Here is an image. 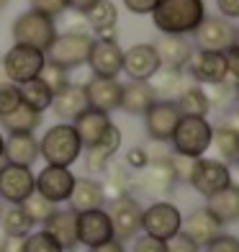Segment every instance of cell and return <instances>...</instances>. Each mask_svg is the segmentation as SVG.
<instances>
[{
  "label": "cell",
  "instance_id": "f6af8a7d",
  "mask_svg": "<svg viewBox=\"0 0 239 252\" xmlns=\"http://www.w3.org/2000/svg\"><path fill=\"white\" fill-rule=\"evenodd\" d=\"M165 245H167V252H201V247L193 242L185 232H178L175 237H170Z\"/></svg>",
  "mask_w": 239,
  "mask_h": 252
},
{
  "label": "cell",
  "instance_id": "c3c4849f",
  "mask_svg": "<svg viewBox=\"0 0 239 252\" xmlns=\"http://www.w3.org/2000/svg\"><path fill=\"white\" fill-rule=\"evenodd\" d=\"M121 3L134 16H152V10L157 8L159 0H121Z\"/></svg>",
  "mask_w": 239,
  "mask_h": 252
},
{
  "label": "cell",
  "instance_id": "5b68a950",
  "mask_svg": "<svg viewBox=\"0 0 239 252\" xmlns=\"http://www.w3.org/2000/svg\"><path fill=\"white\" fill-rule=\"evenodd\" d=\"M57 24L54 18L41 16L36 10H24L18 13L13 26H10V36H13V44H24V47H33L47 54V49L52 47V41L57 39Z\"/></svg>",
  "mask_w": 239,
  "mask_h": 252
},
{
  "label": "cell",
  "instance_id": "7402d4cb",
  "mask_svg": "<svg viewBox=\"0 0 239 252\" xmlns=\"http://www.w3.org/2000/svg\"><path fill=\"white\" fill-rule=\"evenodd\" d=\"M85 24L95 39H116V26H119V8L113 0H98V3L83 13Z\"/></svg>",
  "mask_w": 239,
  "mask_h": 252
},
{
  "label": "cell",
  "instance_id": "f1b7e54d",
  "mask_svg": "<svg viewBox=\"0 0 239 252\" xmlns=\"http://www.w3.org/2000/svg\"><path fill=\"white\" fill-rule=\"evenodd\" d=\"M85 108H88L85 88L77 85V83H70L64 90L54 93V98H52V111H54L62 121H75Z\"/></svg>",
  "mask_w": 239,
  "mask_h": 252
},
{
  "label": "cell",
  "instance_id": "836d02e7",
  "mask_svg": "<svg viewBox=\"0 0 239 252\" xmlns=\"http://www.w3.org/2000/svg\"><path fill=\"white\" fill-rule=\"evenodd\" d=\"M18 90H21V103H24V106L39 111V113H44L47 108H52L54 93L47 88V83H44V80L33 77V80H29V83L18 85Z\"/></svg>",
  "mask_w": 239,
  "mask_h": 252
},
{
  "label": "cell",
  "instance_id": "6f0895ef",
  "mask_svg": "<svg viewBox=\"0 0 239 252\" xmlns=\"http://www.w3.org/2000/svg\"><path fill=\"white\" fill-rule=\"evenodd\" d=\"M234 44L239 47V26H234Z\"/></svg>",
  "mask_w": 239,
  "mask_h": 252
},
{
  "label": "cell",
  "instance_id": "60d3db41",
  "mask_svg": "<svg viewBox=\"0 0 239 252\" xmlns=\"http://www.w3.org/2000/svg\"><path fill=\"white\" fill-rule=\"evenodd\" d=\"M21 106V90L18 85L0 80V116H8L10 111H16Z\"/></svg>",
  "mask_w": 239,
  "mask_h": 252
},
{
  "label": "cell",
  "instance_id": "30bf717a",
  "mask_svg": "<svg viewBox=\"0 0 239 252\" xmlns=\"http://www.w3.org/2000/svg\"><path fill=\"white\" fill-rule=\"evenodd\" d=\"M170 157L149 159L147 167L134 173V188H139L142 193H149V196H167L178 183V175H175V167H173V159Z\"/></svg>",
  "mask_w": 239,
  "mask_h": 252
},
{
  "label": "cell",
  "instance_id": "f907efd6",
  "mask_svg": "<svg viewBox=\"0 0 239 252\" xmlns=\"http://www.w3.org/2000/svg\"><path fill=\"white\" fill-rule=\"evenodd\" d=\"M216 10L226 21H239V0H216Z\"/></svg>",
  "mask_w": 239,
  "mask_h": 252
},
{
  "label": "cell",
  "instance_id": "4dcf8cb0",
  "mask_svg": "<svg viewBox=\"0 0 239 252\" xmlns=\"http://www.w3.org/2000/svg\"><path fill=\"white\" fill-rule=\"evenodd\" d=\"M157 98L162 100H175L183 90L190 85V80L185 75V70H170V67H159L157 75L149 80Z\"/></svg>",
  "mask_w": 239,
  "mask_h": 252
},
{
  "label": "cell",
  "instance_id": "ee69618b",
  "mask_svg": "<svg viewBox=\"0 0 239 252\" xmlns=\"http://www.w3.org/2000/svg\"><path fill=\"white\" fill-rule=\"evenodd\" d=\"M206 247V252H239V237L234 234H216L209 245H203Z\"/></svg>",
  "mask_w": 239,
  "mask_h": 252
},
{
  "label": "cell",
  "instance_id": "9f6ffc18",
  "mask_svg": "<svg viewBox=\"0 0 239 252\" xmlns=\"http://www.w3.org/2000/svg\"><path fill=\"white\" fill-rule=\"evenodd\" d=\"M3 150H5V136H3V129H0V159H3Z\"/></svg>",
  "mask_w": 239,
  "mask_h": 252
},
{
  "label": "cell",
  "instance_id": "9a60e30c",
  "mask_svg": "<svg viewBox=\"0 0 239 252\" xmlns=\"http://www.w3.org/2000/svg\"><path fill=\"white\" fill-rule=\"evenodd\" d=\"M193 44H196V49L226 52L234 44V24L221 16H206L201 26L193 31Z\"/></svg>",
  "mask_w": 239,
  "mask_h": 252
},
{
  "label": "cell",
  "instance_id": "ab89813d",
  "mask_svg": "<svg viewBox=\"0 0 239 252\" xmlns=\"http://www.w3.org/2000/svg\"><path fill=\"white\" fill-rule=\"evenodd\" d=\"M24 252H64V250L57 245L54 239L44 232V229H39V232H31V234L26 237Z\"/></svg>",
  "mask_w": 239,
  "mask_h": 252
},
{
  "label": "cell",
  "instance_id": "7c38bea8",
  "mask_svg": "<svg viewBox=\"0 0 239 252\" xmlns=\"http://www.w3.org/2000/svg\"><path fill=\"white\" fill-rule=\"evenodd\" d=\"M33 190H36V175L31 167L10 162L0 167V198L5 203H24Z\"/></svg>",
  "mask_w": 239,
  "mask_h": 252
},
{
  "label": "cell",
  "instance_id": "f546056e",
  "mask_svg": "<svg viewBox=\"0 0 239 252\" xmlns=\"http://www.w3.org/2000/svg\"><path fill=\"white\" fill-rule=\"evenodd\" d=\"M206 209L221 221V226L237 224L239 221V183H229L216 196L206 198Z\"/></svg>",
  "mask_w": 239,
  "mask_h": 252
},
{
  "label": "cell",
  "instance_id": "4fadbf2b",
  "mask_svg": "<svg viewBox=\"0 0 239 252\" xmlns=\"http://www.w3.org/2000/svg\"><path fill=\"white\" fill-rule=\"evenodd\" d=\"M75 173L70 167H60V165H44V170L36 175V193L52 201L54 206L67 203L75 188Z\"/></svg>",
  "mask_w": 239,
  "mask_h": 252
},
{
  "label": "cell",
  "instance_id": "ffe728a7",
  "mask_svg": "<svg viewBox=\"0 0 239 252\" xmlns=\"http://www.w3.org/2000/svg\"><path fill=\"white\" fill-rule=\"evenodd\" d=\"M121 129L116 124H111L108 126V131L103 134V139L98 142V147L93 144V147H85L83 150V157L85 159V170L88 173H103L106 170V165L111 162L113 157H116V152L121 150Z\"/></svg>",
  "mask_w": 239,
  "mask_h": 252
},
{
  "label": "cell",
  "instance_id": "5bb4252c",
  "mask_svg": "<svg viewBox=\"0 0 239 252\" xmlns=\"http://www.w3.org/2000/svg\"><path fill=\"white\" fill-rule=\"evenodd\" d=\"M185 75L196 80V85H216L226 77V57L224 52H209V49H193L190 60L185 64Z\"/></svg>",
  "mask_w": 239,
  "mask_h": 252
},
{
  "label": "cell",
  "instance_id": "6da1fadb",
  "mask_svg": "<svg viewBox=\"0 0 239 252\" xmlns=\"http://www.w3.org/2000/svg\"><path fill=\"white\" fill-rule=\"evenodd\" d=\"M206 18L203 0H159L152 10V24L165 36H193Z\"/></svg>",
  "mask_w": 239,
  "mask_h": 252
},
{
  "label": "cell",
  "instance_id": "91938a15",
  "mask_svg": "<svg viewBox=\"0 0 239 252\" xmlns=\"http://www.w3.org/2000/svg\"><path fill=\"white\" fill-rule=\"evenodd\" d=\"M8 3H10V0H0V10H3V8H5Z\"/></svg>",
  "mask_w": 239,
  "mask_h": 252
},
{
  "label": "cell",
  "instance_id": "7dc6e473",
  "mask_svg": "<svg viewBox=\"0 0 239 252\" xmlns=\"http://www.w3.org/2000/svg\"><path fill=\"white\" fill-rule=\"evenodd\" d=\"M134 252H167V245L157 237L142 234V237L134 239Z\"/></svg>",
  "mask_w": 239,
  "mask_h": 252
},
{
  "label": "cell",
  "instance_id": "d590c367",
  "mask_svg": "<svg viewBox=\"0 0 239 252\" xmlns=\"http://www.w3.org/2000/svg\"><path fill=\"white\" fill-rule=\"evenodd\" d=\"M0 229L10 237H29L33 221L26 216V211L21 209V203H8V209L0 211Z\"/></svg>",
  "mask_w": 239,
  "mask_h": 252
},
{
  "label": "cell",
  "instance_id": "8fae6325",
  "mask_svg": "<svg viewBox=\"0 0 239 252\" xmlns=\"http://www.w3.org/2000/svg\"><path fill=\"white\" fill-rule=\"evenodd\" d=\"M142 116H144V131L149 136V142H165V144H170V136H173L175 126L183 119L175 100H162V98H157Z\"/></svg>",
  "mask_w": 239,
  "mask_h": 252
},
{
  "label": "cell",
  "instance_id": "74e56055",
  "mask_svg": "<svg viewBox=\"0 0 239 252\" xmlns=\"http://www.w3.org/2000/svg\"><path fill=\"white\" fill-rule=\"evenodd\" d=\"M21 209L26 211V216H29V219L33 221V226H36V224H44V221L49 219V216H52V211L57 209V206H54L52 201H47L44 196H39L36 190H33L31 196H29L24 203H21Z\"/></svg>",
  "mask_w": 239,
  "mask_h": 252
},
{
  "label": "cell",
  "instance_id": "ba28073f",
  "mask_svg": "<svg viewBox=\"0 0 239 252\" xmlns=\"http://www.w3.org/2000/svg\"><path fill=\"white\" fill-rule=\"evenodd\" d=\"M188 183L201 193L203 198H211V196H216V193L224 190L232 183V170H229L226 162H221V159L198 157L196 162H193Z\"/></svg>",
  "mask_w": 239,
  "mask_h": 252
},
{
  "label": "cell",
  "instance_id": "8d00e7d4",
  "mask_svg": "<svg viewBox=\"0 0 239 252\" xmlns=\"http://www.w3.org/2000/svg\"><path fill=\"white\" fill-rule=\"evenodd\" d=\"M211 147L216 152H219V159L221 162H237V157H239V134L234 129H229V126H213V142Z\"/></svg>",
  "mask_w": 239,
  "mask_h": 252
},
{
  "label": "cell",
  "instance_id": "816d5d0a",
  "mask_svg": "<svg viewBox=\"0 0 239 252\" xmlns=\"http://www.w3.org/2000/svg\"><path fill=\"white\" fill-rule=\"evenodd\" d=\"M24 242H26V237H10V234H5L3 245H0V252H24Z\"/></svg>",
  "mask_w": 239,
  "mask_h": 252
},
{
  "label": "cell",
  "instance_id": "d6a6232c",
  "mask_svg": "<svg viewBox=\"0 0 239 252\" xmlns=\"http://www.w3.org/2000/svg\"><path fill=\"white\" fill-rule=\"evenodd\" d=\"M175 106L180 111V116H203L206 119L209 111H211L206 90H203L201 85H196V83H190L183 93L175 98Z\"/></svg>",
  "mask_w": 239,
  "mask_h": 252
},
{
  "label": "cell",
  "instance_id": "680465c9",
  "mask_svg": "<svg viewBox=\"0 0 239 252\" xmlns=\"http://www.w3.org/2000/svg\"><path fill=\"white\" fill-rule=\"evenodd\" d=\"M234 100L239 103V83H234Z\"/></svg>",
  "mask_w": 239,
  "mask_h": 252
},
{
  "label": "cell",
  "instance_id": "484cf974",
  "mask_svg": "<svg viewBox=\"0 0 239 252\" xmlns=\"http://www.w3.org/2000/svg\"><path fill=\"white\" fill-rule=\"evenodd\" d=\"M154 49L159 57V64L170 67V70H185V64L193 54V44L188 41V36H159L154 41Z\"/></svg>",
  "mask_w": 239,
  "mask_h": 252
},
{
  "label": "cell",
  "instance_id": "d6986e66",
  "mask_svg": "<svg viewBox=\"0 0 239 252\" xmlns=\"http://www.w3.org/2000/svg\"><path fill=\"white\" fill-rule=\"evenodd\" d=\"M159 57L154 44H134L123 49V72L131 80H152L159 70Z\"/></svg>",
  "mask_w": 239,
  "mask_h": 252
},
{
  "label": "cell",
  "instance_id": "db71d44e",
  "mask_svg": "<svg viewBox=\"0 0 239 252\" xmlns=\"http://www.w3.org/2000/svg\"><path fill=\"white\" fill-rule=\"evenodd\" d=\"M98 3V0H67V5H70V10H75V13H80L83 16L85 10H90Z\"/></svg>",
  "mask_w": 239,
  "mask_h": 252
},
{
  "label": "cell",
  "instance_id": "b9f144b4",
  "mask_svg": "<svg viewBox=\"0 0 239 252\" xmlns=\"http://www.w3.org/2000/svg\"><path fill=\"white\" fill-rule=\"evenodd\" d=\"M206 98H209V106H211V108H216V106H226V103L234 98V83H232V80H224V83L209 85Z\"/></svg>",
  "mask_w": 239,
  "mask_h": 252
},
{
  "label": "cell",
  "instance_id": "d4e9b609",
  "mask_svg": "<svg viewBox=\"0 0 239 252\" xmlns=\"http://www.w3.org/2000/svg\"><path fill=\"white\" fill-rule=\"evenodd\" d=\"M75 126V131L80 136V142H83V150L85 147H93L103 139V134L108 131V126L113 124L111 121V113H103V111H95V108H85L75 121H70Z\"/></svg>",
  "mask_w": 239,
  "mask_h": 252
},
{
  "label": "cell",
  "instance_id": "1f68e13d",
  "mask_svg": "<svg viewBox=\"0 0 239 252\" xmlns=\"http://www.w3.org/2000/svg\"><path fill=\"white\" fill-rule=\"evenodd\" d=\"M103 190H106V201L111 198H119V196H126V193L134 188V170H129L123 162H116V159H111L103 170Z\"/></svg>",
  "mask_w": 239,
  "mask_h": 252
},
{
  "label": "cell",
  "instance_id": "11a10c76",
  "mask_svg": "<svg viewBox=\"0 0 239 252\" xmlns=\"http://www.w3.org/2000/svg\"><path fill=\"white\" fill-rule=\"evenodd\" d=\"M221 124H224V126H229V129H234V131L239 134V111H232V113H226Z\"/></svg>",
  "mask_w": 239,
  "mask_h": 252
},
{
  "label": "cell",
  "instance_id": "603a6c76",
  "mask_svg": "<svg viewBox=\"0 0 239 252\" xmlns=\"http://www.w3.org/2000/svg\"><path fill=\"white\" fill-rule=\"evenodd\" d=\"M221 221L216 219V216L206 209V206H201V209L190 211L188 216H183V226H180V232H185L193 242L198 247L209 245L216 234H221Z\"/></svg>",
  "mask_w": 239,
  "mask_h": 252
},
{
  "label": "cell",
  "instance_id": "681fc988",
  "mask_svg": "<svg viewBox=\"0 0 239 252\" xmlns=\"http://www.w3.org/2000/svg\"><path fill=\"white\" fill-rule=\"evenodd\" d=\"M224 57H226V77H229L232 83H239V47L232 44V47L224 52Z\"/></svg>",
  "mask_w": 239,
  "mask_h": 252
},
{
  "label": "cell",
  "instance_id": "4316f807",
  "mask_svg": "<svg viewBox=\"0 0 239 252\" xmlns=\"http://www.w3.org/2000/svg\"><path fill=\"white\" fill-rule=\"evenodd\" d=\"M70 209L83 214L90 209H103L106 206V190H103V183L95 180V178H75V188H72V196H70Z\"/></svg>",
  "mask_w": 239,
  "mask_h": 252
},
{
  "label": "cell",
  "instance_id": "9c48e42d",
  "mask_svg": "<svg viewBox=\"0 0 239 252\" xmlns=\"http://www.w3.org/2000/svg\"><path fill=\"white\" fill-rule=\"evenodd\" d=\"M142 203L136 201L134 196H119L108 203V219H111V226H113V237L126 242V239H134L136 234L142 232Z\"/></svg>",
  "mask_w": 239,
  "mask_h": 252
},
{
  "label": "cell",
  "instance_id": "f5cc1de1",
  "mask_svg": "<svg viewBox=\"0 0 239 252\" xmlns=\"http://www.w3.org/2000/svg\"><path fill=\"white\" fill-rule=\"evenodd\" d=\"M88 252H126L123 250V242L121 239H108V242H100V245H95V247H90Z\"/></svg>",
  "mask_w": 239,
  "mask_h": 252
},
{
  "label": "cell",
  "instance_id": "8992f818",
  "mask_svg": "<svg viewBox=\"0 0 239 252\" xmlns=\"http://www.w3.org/2000/svg\"><path fill=\"white\" fill-rule=\"evenodd\" d=\"M44 62H47V54L33 49V47H24V44H13L0 60V72L8 83L13 85H24L29 80L39 77Z\"/></svg>",
  "mask_w": 239,
  "mask_h": 252
},
{
  "label": "cell",
  "instance_id": "277c9868",
  "mask_svg": "<svg viewBox=\"0 0 239 252\" xmlns=\"http://www.w3.org/2000/svg\"><path fill=\"white\" fill-rule=\"evenodd\" d=\"M93 39L95 36L88 29H67L62 33H57V39L47 49V62H54V64L64 67V70L83 67V64H88Z\"/></svg>",
  "mask_w": 239,
  "mask_h": 252
},
{
  "label": "cell",
  "instance_id": "7a4b0ae2",
  "mask_svg": "<svg viewBox=\"0 0 239 252\" xmlns=\"http://www.w3.org/2000/svg\"><path fill=\"white\" fill-rule=\"evenodd\" d=\"M80 155H83V142L70 121L49 126L44 136L39 139V157H44L47 165H60V167H72Z\"/></svg>",
  "mask_w": 239,
  "mask_h": 252
},
{
  "label": "cell",
  "instance_id": "cb8c5ba5",
  "mask_svg": "<svg viewBox=\"0 0 239 252\" xmlns=\"http://www.w3.org/2000/svg\"><path fill=\"white\" fill-rule=\"evenodd\" d=\"M3 159L10 165H24L31 167L39 159V139L33 136V131H16L5 136V150Z\"/></svg>",
  "mask_w": 239,
  "mask_h": 252
},
{
  "label": "cell",
  "instance_id": "e575fe53",
  "mask_svg": "<svg viewBox=\"0 0 239 252\" xmlns=\"http://www.w3.org/2000/svg\"><path fill=\"white\" fill-rule=\"evenodd\" d=\"M41 124V113L33 111L29 106H21L16 111H10L8 116H0V126L8 131V134H16V131H36Z\"/></svg>",
  "mask_w": 239,
  "mask_h": 252
},
{
  "label": "cell",
  "instance_id": "bcb514c9",
  "mask_svg": "<svg viewBox=\"0 0 239 252\" xmlns=\"http://www.w3.org/2000/svg\"><path fill=\"white\" fill-rule=\"evenodd\" d=\"M121 162L126 165L129 170H134V173H139L142 167H147L149 157H147V150H144V147H131V150H129L126 155H123Z\"/></svg>",
  "mask_w": 239,
  "mask_h": 252
},
{
  "label": "cell",
  "instance_id": "44dd1931",
  "mask_svg": "<svg viewBox=\"0 0 239 252\" xmlns=\"http://www.w3.org/2000/svg\"><path fill=\"white\" fill-rule=\"evenodd\" d=\"M41 229L64 252H70L80 245L77 242V211H72V209H54L49 219L41 224Z\"/></svg>",
  "mask_w": 239,
  "mask_h": 252
},
{
  "label": "cell",
  "instance_id": "ac0fdd59",
  "mask_svg": "<svg viewBox=\"0 0 239 252\" xmlns=\"http://www.w3.org/2000/svg\"><path fill=\"white\" fill-rule=\"evenodd\" d=\"M113 239V226L106 209H90L77 214V242L85 245L88 250L95 247L100 242H108Z\"/></svg>",
  "mask_w": 239,
  "mask_h": 252
},
{
  "label": "cell",
  "instance_id": "52a82bcc",
  "mask_svg": "<svg viewBox=\"0 0 239 252\" xmlns=\"http://www.w3.org/2000/svg\"><path fill=\"white\" fill-rule=\"evenodd\" d=\"M180 226H183V214L170 201H154L142 211V232L162 239V242L175 237L180 232Z\"/></svg>",
  "mask_w": 239,
  "mask_h": 252
},
{
  "label": "cell",
  "instance_id": "3957f363",
  "mask_svg": "<svg viewBox=\"0 0 239 252\" xmlns=\"http://www.w3.org/2000/svg\"><path fill=\"white\" fill-rule=\"evenodd\" d=\"M213 142V126L203 116H183L170 136V150L190 159L206 157Z\"/></svg>",
  "mask_w": 239,
  "mask_h": 252
},
{
  "label": "cell",
  "instance_id": "7bdbcfd3",
  "mask_svg": "<svg viewBox=\"0 0 239 252\" xmlns=\"http://www.w3.org/2000/svg\"><path fill=\"white\" fill-rule=\"evenodd\" d=\"M31 10H36L41 16H49V18H57V16H64L70 5H67V0H29Z\"/></svg>",
  "mask_w": 239,
  "mask_h": 252
},
{
  "label": "cell",
  "instance_id": "6125c7cd",
  "mask_svg": "<svg viewBox=\"0 0 239 252\" xmlns=\"http://www.w3.org/2000/svg\"><path fill=\"white\" fill-rule=\"evenodd\" d=\"M0 80H5V77H3V72H0Z\"/></svg>",
  "mask_w": 239,
  "mask_h": 252
},
{
  "label": "cell",
  "instance_id": "e7e4bbea",
  "mask_svg": "<svg viewBox=\"0 0 239 252\" xmlns=\"http://www.w3.org/2000/svg\"><path fill=\"white\" fill-rule=\"evenodd\" d=\"M70 252H75V250H70Z\"/></svg>",
  "mask_w": 239,
  "mask_h": 252
},
{
  "label": "cell",
  "instance_id": "94428289",
  "mask_svg": "<svg viewBox=\"0 0 239 252\" xmlns=\"http://www.w3.org/2000/svg\"><path fill=\"white\" fill-rule=\"evenodd\" d=\"M0 211H3V198H0Z\"/></svg>",
  "mask_w": 239,
  "mask_h": 252
},
{
  "label": "cell",
  "instance_id": "2e32d148",
  "mask_svg": "<svg viewBox=\"0 0 239 252\" xmlns=\"http://www.w3.org/2000/svg\"><path fill=\"white\" fill-rule=\"evenodd\" d=\"M88 64L98 77H119L123 72V49L116 39H93Z\"/></svg>",
  "mask_w": 239,
  "mask_h": 252
},
{
  "label": "cell",
  "instance_id": "83f0119b",
  "mask_svg": "<svg viewBox=\"0 0 239 252\" xmlns=\"http://www.w3.org/2000/svg\"><path fill=\"white\" fill-rule=\"evenodd\" d=\"M154 100H157V93L149 80H129L121 93V111L131 113V116H142Z\"/></svg>",
  "mask_w": 239,
  "mask_h": 252
},
{
  "label": "cell",
  "instance_id": "e0dca14e",
  "mask_svg": "<svg viewBox=\"0 0 239 252\" xmlns=\"http://www.w3.org/2000/svg\"><path fill=\"white\" fill-rule=\"evenodd\" d=\"M83 88H85V98H88L90 108L103 111V113H113V111L121 108L123 85L119 83V77H98V75H93Z\"/></svg>",
  "mask_w": 239,
  "mask_h": 252
},
{
  "label": "cell",
  "instance_id": "be15d7a7",
  "mask_svg": "<svg viewBox=\"0 0 239 252\" xmlns=\"http://www.w3.org/2000/svg\"><path fill=\"white\" fill-rule=\"evenodd\" d=\"M237 165H239V157H237Z\"/></svg>",
  "mask_w": 239,
  "mask_h": 252
},
{
  "label": "cell",
  "instance_id": "f35d334b",
  "mask_svg": "<svg viewBox=\"0 0 239 252\" xmlns=\"http://www.w3.org/2000/svg\"><path fill=\"white\" fill-rule=\"evenodd\" d=\"M39 80L47 83V88L52 90V93H60V90H64L67 85L72 83V80H70V70H64V67L54 64V62H44L41 72H39Z\"/></svg>",
  "mask_w": 239,
  "mask_h": 252
}]
</instances>
